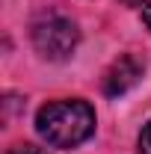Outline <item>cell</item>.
Returning <instances> with one entry per match:
<instances>
[{"label": "cell", "instance_id": "cell-1", "mask_svg": "<svg viewBox=\"0 0 151 154\" xmlns=\"http://www.w3.org/2000/svg\"><path fill=\"white\" fill-rule=\"evenodd\" d=\"M36 134L54 148H74L95 134V110L89 101H51L36 113Z\"/></svg>", "mask_w": 151, "mask_h": 154}, {"label": "cell", "instance_id": "cell-2", "mask_svg": "<svg viewBox=\"0 0 151 154\" xmlns=\"http://www.w3.org/2000/svg\"><path fill=\"white\" fill-rule=\"evenodd\" d=\"M77 42H80V30L68 15H59V12H48L33 24V48L45 59H68L74 54Z\"/></svg>", "mask_w": 151, "mask_h": 154}, {"label": "cell", "instance_id": "cell-3", "mask_svg": "<svg viewBox=\"0 0 151 154\" xmlns=\"http://www.w3.org/2000/svg\"><path fill=\"white\" fill-rule=\"evenodd\" d=\"M142 74H145V62L139 57H133V54H122V57L104 71L101 89H104L107 98H122L125 92H131L133 86L142 80Z\"/></svg>", "mask_w": 151, "mask_h": 154}, {"label": "cell", "instance_id": "cell-4", "mask_svg": "<svg viewBox=\"0 0 151 154\" xmlns=\"http://www.w3.org/2000/svg\"><path fill=\"white\" fill-rule=\"evenodd\" d=\"M139 154H151V119L139 134Z\"/></svg>", "mask_w": 151, "mask_h": 154}, {"label": "cell", "instance_id": "cell-5", "mask_svg": "<svg viewBox=\"0 0 151 154\" xmlns=\"http://www.w3.org/2000/svg\"><path fill=\"white\" fill-rule=\"evenodd\" d=\"M6 154H51V151H45V148H39V145H30V142H21L15 148H9Z\"/></svg>", "mask_w": 151, "mask_h": 154}, {"label": "cell", "instance_id": "cell-6", "mask_svg": "<svg viewBox=\"0 0 151 154\" xmlns=\"http://www.w3.org/2000/svg\"><path fill=\"white\" fill-rule=\"evenodd\" d=\"M142 24L151 30V3H148V6H142Z\"/></svg>", "mask_w": 151, "mask_h": 154}, {"label": "cell", "instance_id": "cell-7", "mask_svg": "<svg viewBox=\"0 0 151 154\" xmlns=\"http://www.w3.org/2000/svg\"><path fill=\"white\" fill-rule=\"evenodd\" d=\"M122 3H128V6H148L151 0H122Z\"/></svg>", "mask_w": 151, "mask_h": 154}]
</instances>
